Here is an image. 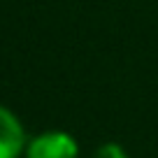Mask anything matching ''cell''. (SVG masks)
<instances>
[{"label": "cell", "instance_id": "7a4b0ae2", "mask_svg": "<svg viewBox=\"0 0 158 158\" xmlns=\"http://www.w3.org/2000/svg\"><path fill=\"white\" fill-rule=\"evenodd\" d=\"M26 133L14 112L0 105V158H19L26 151Z\"/></svg>", "mask_w": 158, "mask_h": 158}, {"label": "cell", "instance_id": "6da1fadb", "mask_svg": "<svg viewBox=\"0 0 158 158\" xmlns=\"http://www.w3.org/2000/svg\"><path fill=\"white\" fill-rule=\"evenodd\" d=\"M26 158H79V144L63 130L40 133L26 144Z\"/></svg>", "mask_w": 158, "mask_h": 158}, {"label": "cell", "instance_id": "3957f363", "mask_svg": "<svg viewBox=\"0 0 158 158\" xmlns=\"http://www.w3.org/2000/svg\"><path fill=\"white\" fill-rule=\"evenodd\" d=\"M95 158H130V156L118 142H105L95 149Z\"/></svg>", "mask_w": 158, "mask_h": 158}]
</instances>
